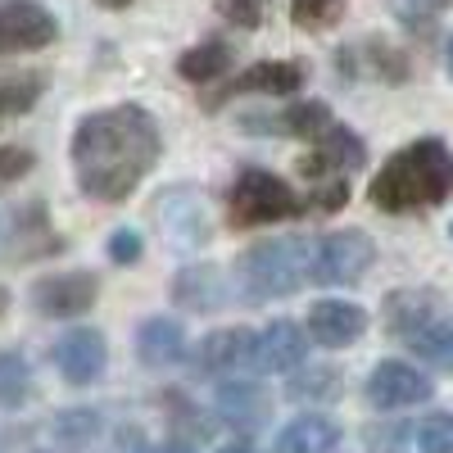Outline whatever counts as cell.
Here are the masks:
<instances>
[{
	"label": "cell",
	"instance_id": "obj_36",
	"mask_svg": "<svg viewBox=\"0 0 453 453\" xmlns=\"http://www.w3.org/2000/svg\"><path fill=\"white\" fill-rule=\"evenodd\" d=\"M104 10H123V5H132V0H100Z\"/></svg>",
	"mask_w": 453,
	"mask_h": 453
},
{
	"label": "cell",
	"instance_id": "obj_24",
	"mask_svg": "<svg viewBox=\"0 0 453 453\" xmlns=\"http://www.w3.org/2000/svg\"><path fill=\"white\" fill-rule=\"evenodd\" d=\"M408 340H412V349H418L426 363H440V367L453 363V318L449 322H426L422 331H412Z\"/></svg>",
	"mask_w": 453,
	"mask_h": 453
},
{
	"label": "cell",
	"instance_id": "obj_32",
	"mask_svg": "<svg viewBox=\"0 0 453 453\" xmlns=\"http://www.w3.org/2000/svg\"><path fill=\"white\" fill-rule=\"evenodd\" d=\"M218 14L232 23V27H258L268 19V0H218Z\"/></svg>",
	"mask_w": 453,
	"mask_h": 453
},
{
	"label": "cell",
	"instance_id": "obj_41",
	"mask_svg": "<svg viewBox=\"0 0 453 453\" xmlns=\"http://www.w3.org/2000/svg\"><path fill=\"white\" fill-rule=\"evenodd\" d=\"M449 241H453V222H449Z\"/></svg>",
	"mask_w": 453,
	"mask_h": 453
},
{
	"label": "cell",
	"instance_id": "obj_4",
	"mask_svg": "<svg viewBox=\"0 0 453 453\" xmlns=\"http://www.w3.org/2000/svg\"><path fill=\"white\" fill-rule=\"evenodd\" d=\"M299 209V196L277 177V173H263V168H245L226 196V218L232 226H263V222H281V218H295Z\"/></svg>",
	"mask_w": 453,
	"mask_h": 453
},
{
	"label": "cell",
	"instance_id": "obj_29",
	"mask_svg": "<svg viewBox=\"0 0 453 453\" xmlns=\"http://www.w3.org/2000/svg\"><path fill=\"white\" fill-rule=\"evenodd\" d=\"M390 10L408 32H431V23L444 10V0H390Z\"/></svg>",
	"mask_w": 453,
	"mask_h": 453
},
{
	"label": "cell",
	"instance_id": "obj_27",
	"mask_svg": "<svg viewBox=\"0 0 453 453\" xmlns=\"http://www.w3.org/2000/svg\"><path fill=\"white\" fill-rule=\"evenodd\" d=\"M340 10H345V0H290V19L309 32L331 27L340 19Z\"/></svg>",
	"mask_w": 453,
	"mask_h": 453
},
{
	"label": "cell",
	"instance_id": "obj_15",
	"mask_svg": "<svg viewBox=\"0 0 453 453\" xmlns=\"http://www.w3.org/2000/svg\"><path fill=\"white\" fill-rule=\"evenodd\" d=\"M322 127H331V109L318 104V100L263 113V119H241V132H263V136H304V141H313Z\"/></svg>",
	"mask_w": 453,
	"mask_h": 453
},
{
	"label": "cell",
	"instance_id": "obj_13",
	"mask_svg": "<svg viewBox=\"0 0 453 453\" xmlns=\"http://www.w3.org/2000/svg\"><path fill=\"white\" fill-rule=\"evenodd\" d=\"M367 331V313L358 304H345V299H322V304L309 309V335L326 349H345Z\"/></svg>",
	"mask_w": 453,
	"mask_h": 453
},
{
	"label": "cell",
	"instance_id": "obj_8",
	"mask_svg": "<svg viewBox=\"0 0 453 453\" xmlns=\"http://www.w3.org/2000/svg\"><path fill=\"white\" fill-rule=\"evenodd\" d=\"M426 399H431V381L418 367H408L399 358L376 363L372 376H367V403L381 408V412H395V408H408V403H426Z\"/></svg>",
	"mask_w": 453,
	"mask_h": 453
},
{
	"label": "cell",
	"instance_id": "obj_28",
	"mask_svg": "<svg viewBox=\"0 0 453 453\" xmlns=\"http://www.w3.org/2000/svg\"><path fill=\"white\" fill-rule=\"evenodd\" d=\"M290 395H295V399H335V395H340V372H331V367H309L304 376H295V381H290Z\"/></svg>",
	"mask_w": 453,
	"mask_h": 453
},
{
	"label": "cell",
	"instance_id": "obj_18",
	"mask_svg": "<svg viewBox=\"0 0 453 453\" xmlns=\"http://www.w3.org/2000/svg\"><path fill=\"white\" fill-rule=\"evenodd\" d=\"M186 354V331H181V322H173V318H150V322H141V331H136V358L145 363V367H168V363H177Z\"/></svg>",
	"mask_w": 453,
	"mask_h": 453
},
{
	"label": "cell",
	"instance_id": "obj_12",
	"mask_svg": "<svg viewBox=\"0 0 453 453\" xmlns=\"http://www.w3.org/2000/svg\"><path fill=\"white\" fill-rule=\"evenodd\" d=\"M304 87V64H290V59H268V64H254L245 68L241 78L222 82V91L209 100L218 104L222 96H295Z\"/></svg>",
	"mask_w": 453,
	"mask_h": 453
},
{
	"label": "cell",
	"instance_id": "obj_22",
	"mask_svg": "<svg viewBox=\"0 0 453 453\" xmlns=\"http://www.w3.org/2000/svg\"><path fill=\"white\" fill-rule=\"evenodd\" d=\"M226 68H232V46H222V42H200L177 59V73L186 82H218L226 78Z\"/></svg>",
	"mask_w": 453,
	"mask_h": 453
},
{
	"label": "cell",
	"instance_id": "obj_21",
	"mask_svg": "<svg viewBox=\"0 0 453 453\" xmlns=\"http://www.w3.org/2000/svg\"><path fill=\"white\" fill-rule=\"evenodd\" d=\"M386 322L395 335H412L422 331L426 322H435V299L426 290H395L386 304Z\"/></svg>",
	"mask_w": 453,
	"mask_h": 453
},
{
	"label": "cell",
	"instance_id": "obj_16",
	"mask_svg": "<svg viewBox=\"0 0 453 453\" xmlns=\"http://www.w3.org/2000/svg\"><path fill=\"white\" fill-rule=\"evenodd\" d=\"M268 395H263L254 381H226L218 386V412H222V422H232L236 431H254L268 422Z\"/></svg>",
	"mask_w": 453,
	"mask_h": 453
},
{
	"label": "cell",
	"instance_id": "obj_26",
	"mask_svg": "<svg viewBox=\"0 0 453 453\" xmlns=\"http://www.w3.org/2000/svg\"><path fill=\"white\" fill-rule=\"evenodd\" d=\"M27 381H32V372H27V358L23 354H0V403L14 408L23 395H27Z\"/></svg>",
	"mask_w": 453,
	"mask_h": 453
},
{
	"label": "cell",
	"instance_id": "obj_5",
	"mask_svg": "<svg viewBox=\"0 0 453 453\" xmlns=\"http://www.w3.org/2000/svg\"><path fill=\"white\" fill-rule=\"evenodd\" d=\"M372 258L376 245L367 241V232H331L309 250V277L318 286H354L367 277Z\"/></svg>",
	"mask_w": 453,
	"mask_h": 453
},
{
	"label": "cell",
	"instance_id": "obj_40",
	"mask_svg": "<svg viewBox=\"0 0 453 453\" xmlns=\"http://www.w3.org/2000/svg\"><path fill=\"white\" fill-rule=\"evenodd\" d=\"M449 78H453V42H449Z\"/></svg>",
	"mask_w": 453,
	"mask_h": 453
},
{
	"label": "cell",
	"instance_id": "obj_35",
	"mask_svg": "<svg viewBox=\"0 0 453 453\" xmlns=\"http://www.w3.org/2000/svg\"><path fill=\"white\" fill-rule=\"evenodd\" d=\"M345 200H349V186L340 181V177H326V181L318 186V191H313V200H309V204H313L318 213H331V209H340Z\"/></svg>",
	"mask_w": 453,
	"mask_h": 453
},
{
	"label": "cell",
	"instance_id": "obj_14",
	"mask_svg": "<svg viewBox=\"0 0 453 453\" xmlns=\"http://www.w3.org/2000/svg\"><path fill=\"white\" fill-rule=\"evenodd\" d=\"M159 218H164V236H168L173 245H181V250H196V245L209 241V209H204V200L191 196V191L164 196Z\"/></svg>",
	"mask_w": 453,
	"mask_h": 453
},
{
	"label": "cell",
	"instance_id": "obj_31",
	"mask_svg": "<svg viewBox=\"0 0 453 453\" xmlns=\"http://www.w3.org/2000/svg\"><path fill=\"white\" fill-rule=\"evenodd\" d=\"M418 449L422 453H453V418L449 412H435L418 426Z\"/></svg>",
	"mask_w": 453,
	"mask_h": 453
},
{
	"label": "cell",
	"instance_id": "obj_39",
	"mask_svg": "<svg viewBox=\"0 0 453 453\" xmlns=\"http://www.w3.org/2000/svg\"><path fill=\"white\" fill-rule=\"evenodd\" d=\"M164 453H191V449H181V444H173V449H164Z\"/></svg>",
	"mask_w": 453,
	"mask_h": 453
},
{
	"label": "cell",
	"instance_id": "obj_34",
	"mask_svg": "<svg viewBox=\"0 0 453 453\" xmlns=\"http://www.w3.org/2000/svg\"><path fill=\"white\" fill-rule=\"evenodd\" d=\"M104 250H109V258H113V263L132 268V263L141 258V236L132 232V226H123V232H113V236H109V245H104Z\"/></svg>",
	"mask_w": 453,
	"mask_h": 453
},
{
	"label": "cell",
	"instance_id": "obj_6",
	"mask_svg": "<svg viewBox=\"0 0 453 453\" xmlns=\"http://www.w3.org/2000/svg\"><path fill=\"white\" fill-rule=\"evenodd\" d=\"M59 42V23L42 0H0V59Z\"/></svg>",
	"mask_w": 453,
	"mask_h": 453
},
{
	"label": "cell",
	"instance_id": "obj_38",
	"mask_svg": "<svg viewBox=\"0 0 453 453\" xmlns=\"http://www.w3.org/2000/svg\"><path fill=\"white\" fill-rule=\"evenodd\" d=\"M5 309H10V299H5V290H0V318H5Z\"/></svg>",
	"mask_w": 453,
	"mask_h": 453
},
{
	"label": "cell",
	"instance_id": "obj_25",
	"mask_svg": "<svg viewBox=\"0 0 453 453\" xmlns=\"http://www.w3.org/2000/svg\"><path fill=\"white\" fill-rule=\"evenodd\" d=\"M36 96H42V78H36V73L0 78V119H10V113H27Z\"/></svg>",
	"mask_w": 453,
	"mask_h": 453
},
{
	"label": "cell",
	"instance_id": "obj_9",
	"mask_svg": "<svg viewBox=\"0 0 453 453\" xmlns=\"http://www.w3.org/2000/svg\"><path fill=\"white\" fill-rule=\"evenodd\" d=\"M363 164H367V145L349 127L331 123V127H322L313 136V150L299 159V173H304V177H331L335 173L340 177V173H354Z\"/></svg>",
	"mask_w": 453,
	"mask_h": 453
},
{
	"label": "cell",
	"instance_id": "obj_37",
	"mask_svg": "<svg viewBox=\"0 0 453 453\" xmlns=\"http://www.w3.org/2000/svg\"><path fill=\"white\" fill-rule=\"evenodd\" d=\"M222 453H254V449H250V444H226Z\"/></svg>",
	"mask_w": 453,
	"mask_h": 453
},
{
	"label": "cell",
	"instance_id": "obj_23",
	"mask_svg": "<svg viewBox=\"0 0 453 453\" xmlns=\"http://www.w3.org/2000/svg\"><path fill=\"white\" fill-rule=\"evenodd\" d=\"M46 226V204L42 200H27L19 209H0V250L14 245L19 236H36Z\"/></svg>",
	"mask_w": 453,
	"mask_h": 453
},
{
	"label": "cell",
	"instance_id": "obj_1",
	"mask_svg": "<svg viewBox=\"0 0 453 453\" xmlns=\"http://www.w3.org/2000/svg\"><path fill=\"white\" fill-rule=\"evenodd\" d=\"M68 155H73V173H78L82 196L119 204L159 164V127L141 104L96 109L73 132Z\"/></svg>",
	"mask_w": 453,
	"mask_h": 453
},
{
	"label": "cell",
	"instance_id": "obj_2",
	"mask_svg": "<svg viewBox=\"0 0 453 453\" xmlns=\"http://www.w3.org/2000/svg\"><path fill=\"white\" fill-rule=\"evenodd\" d=\"M453 196V155L449 145L426 136L403 145L395 159H386V168L372 177L367 200L381 213H418V209H435Z\"/></svg>",
	"mask_w": 453,
	"mask_h": 453
},
{
	"label": "cell",
	"instance_id": "obj_17",
	"mask_svg": "<svg viewBox=\"0 0 453 453\" xmlns=\"http://www.w3.org/2000/svg\"><path fill=\"white\" fill-rule=\"evenodd\" d=\"M173 299L196 313H213L222 299H226V286H222V273L209 268V263H191L173 277Z\"/></svg>",
	"mask_w": 453,
	"mask_h": 453
},
{
	"label": "cell",
	"instance_id": "obj_19",
	"mask_svg": "<svg viewBox=\"0 0 453 453\" xmlns=\"http://www.w3.org/2000/svg\"><path fill=\"white\" fill-rule=\"evenodd\" d=\"M250 331L245 326H226V331H213L200 340V349H196V367L204 376H218V372H232L250 358Z\"/></svg>",
	"mask_w": 453,
	"mask_h": 453
},
{
	"label": "cell",
	"instance_id": "obj_11",
	"mask_svg": "<svg viewBox=\"0 0 453 453\" xmlns=\"http://www.w3.org/2000/svg\"><path fill=\"white\" fill-rule=\"evenodd\" d=\"M104 335L91 331V326H78V331H68L59 345H55V367L68 386H91L100 381V372H104Z\"/></svg>",
	"mask_w": 453,
	"mask_h": 453
},
{
	"label": "cell",
	"instance_id": "obj_3",
	"mask_svg": "<svg viewBox=\"0 0 453 453\" xmlns=\"http://www.w3.org/2000/svg\"><path fill=\"white\" fill-rule=\"evenodd\" d=\"M309 250L313 241L304 236H273V241H258L254 250H245L236 263L241 299L245 304H263V299L295 295L299 281L309 277Z\"/></svg>",
	"mask_w": 453,
	"mask_h": 453
},
{
	"label": "cell",
	"instance_id": "obj_20",
	"mask_svg": "<svg viewBox=\"0 0 453 453\" xmlns=\"http://www.w3.org/2000/svg\"><path fill=\"white\" fill-rule=\"evenodd\" d=\"M335 444H340V426H335L331 418H318V412H309V418H295V422L277 435L273 453H331Z\"/></svg>",
	"mask_w": 453,
	"mask_h": 453
},
{
	"label": "cell",
	"instance_id": "obj_30",
	"mask_svg": "<svg viewBox=\"0 0 453 453\" xmlns=\"http://www.w3.org/2000/svg\"><path fill=\"white\" fill-rule=\"evenodd\" d=\"M96 431H100V418L91 408H73V412H59V418H55V435L64 444H87Z\"/></svg>",
	"mask_w": 453,
	"mask_h": 453
},
{
	"label": "cell",
	"instance_id": "obj_7",
	"mask_svg": "<svg viewBox=\"0 0 453 453\" xmlns=\"http://www.w3.org/2000/svg\"><path fill=\"white\" fill-rule=\"evenodd\" d=\"M100 281L96 273H55L32 286V309L46 318H78L96 304Z\"/></svg>",
	"mask_w": 453,
	"mask_h": 453
},
{
	"label": "cell",
	"instance_id": "obj_33",
	"mask_svg": "<svg viewBox=\"0 0 453 453\" xmlns=\"http://www.w3.org/2000/svg\"><path fill=\"white\" fill-rule=\"evenodd\" d=\"M32 150H23V145H0V186H14L19 177H27L32 173Z\"/></svg>",
	"mask_w": 453,
	"mask_h": 453
},
{
	"label": "cell",
	"instance_id": "obj_10",
	"mask_svg": "<svg viewBox=\"0 0 453 453\" xmlns=\"http://www.w3.org/2000/svg\"><path fill=\"white\" fill-rule=\"evenodd\" d=\"M309 354V335L304 326H295V322H268L254 340H250V367L254 372H295L299 363H304Z\"/></svg>",
	"mask_w": 453,
	"mask_h": 453
}]
</instances>
